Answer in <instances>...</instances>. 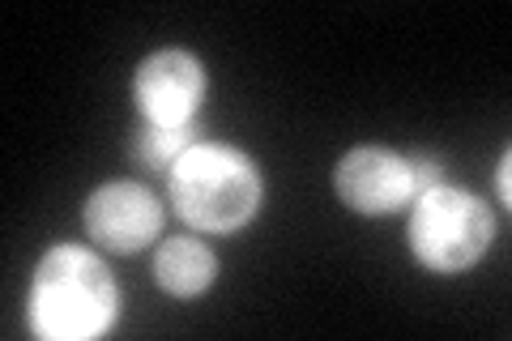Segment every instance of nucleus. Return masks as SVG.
Segmentation results:
<instances>
[{"label":"nucleus","mask_w":512,"mask_h":341,"mask_svg":"<svg viewBox=\"0 0 512 341\" xmlns=\"http://www.w3.org/2000/svg\"><path fill=\"white\" fill-rule=\"evenodd\" d=\"M120 316V286L99 252L82 243H56L35 265L26 295V324L43 341L103 337Z\"/></svg>","instance_id":"nucleus-1"},{"label":"nucleus","mask_w":512,"mask_h":341,"mask_svg":"<svg viewBox=\"0 0 512 341\" xmlns=\"http://www.w3.org/2000/svg\"><path fill=\"white\" fill-rule=\"evenodd\" d=\"M167 197L192 231L231 235L261 214L265 180L244 150L197 141L167 171Z\"/></svg>","instance_id":"nucleus-2"},{"label":"nucleus","mask_w":512,"mask_h":341,"mask_svg":"<svg viewBox=\"0 0 512 341\" xmlns=\"http://www.w3.org/2000/svg\"><path fill=\"white\" fill-rule=\"evenodd\" d=\"M410 252L427 273L453 278L474 269L495 243V214L483 197L436 184L410 205Z\"/></svg>","instance_id":"nucleus-3"},{"label":"nucleus","mask_w":512,"mask_h":341,"mask_svg":"<svg viewBox=\"0 0 512 341\" xmlns=\"http://www.w3.org/2000/svg\"><path fill=\"white\" fill-rule=\"evenodd\" d=\"M444 184V171L431 162H410L389 145H355L333 167V188L338 201L359 218L397 214L423 197L427 188Z\"/></svg>","instance_id":"nucleus-4"},{"label":"nucleus","mask_w":512,"mask_h":341,"mask_svg":"<svg viewBox=\"0 0 512 341\" xmlns=\"http://www.w3.org/2000/svg\"><path fill=\"white\" fill-rule=\"evenodd\" d=\"M205 64L184 52V47H163L137 64L133 73V99L146 124L158 128H180L197 124V111L205 99Z\"/></svg>","instance_id":"nucleus-5"},{"label":"nucleus","mask_w":512,"mask_h":341,"mask_svg":"<svg viewBox=\"0 0 512 341\" xmlns=\"http://www.w3.org/2000/svg\"><path fill=\"white\" fill-rule=\"evenodd\" d=\"M82 226L99 248L133 256L163 231V201L137 180H107L86 197Z\"/></svg>","instance_id":"nucleus-6"},{"label":"nucleus","mask_w":512,"mask_h":341,"mask_svg":"<svg viewBox=\"0 0 512 341\" xmlns=\"http://www.w3.org/2000/svg\"><path fill=\"white\" fill-rule=\"evenodd\" d=\"M214 278H218V261L201 239L180 235V239H167L154 252V282L175 299L201 295V290L214 286Z\"/></svg>","instance_id":"nucleus-7"},{"label":"nucleus","mask_w":512,"mask_h":341,"mask_svg":"<svg viewBox=\"0 0 512 341\" xmlns=\"http://www.w3.org/2000/svg\"><path fill=\"white\" fill-rule=\"evenodd\" d=\"M197 124H180V128H158V124H141V133L133 137V162L141 171H154L167 180V171L180 162L197 145Z\"/></svg>","instance_id":"nucleus-8"},{"label":"nucleus","mask_w":512,"mask_h":341,"mask_svg":"<svg viewBox=\"0 0 512 341\" xmlns=\"http://www.w3.org/2000/svg\"><path fill=\"white\" fill-rule=\"evenodd\" d=\"M508 167H512V154L504 150L500 162H495V188H500V201L508 205L512 201V180H508Z\"/></svg>","instance_id":"nucleus-9"}]
</instances>
